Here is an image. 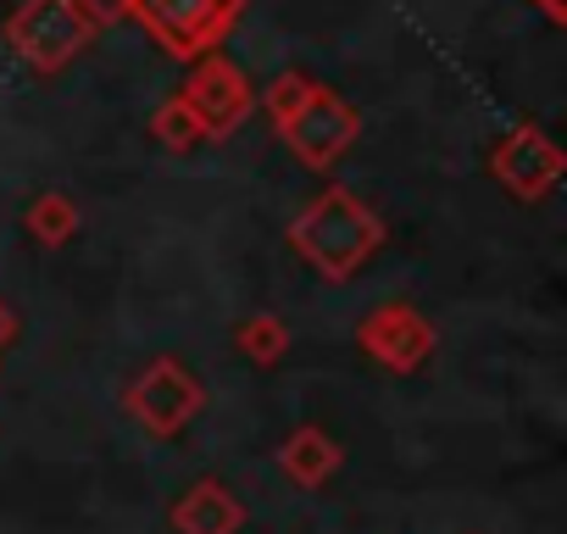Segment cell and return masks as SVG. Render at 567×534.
I'll use <instances>...</instances> for the list:
<instances>
[{
  "instance_id": "obj_10",
  "label": "cell",
  "mask_w": 567,
  "mask_h": 534,
  "mask_svg": "<svg viewBox=\"0 0 567 534\" xmlns=\"http://www.w3.org/2000/svg\"><path fill=\"white\" fill-rule=\"evenodd\" d=\"M7 335H12V318H7V307H0V346H7Z\"/></svg>"
},
{
  "instance_id": "obj_2",
  "label": "cell",
  "mask_w": 567,
  "mask_h": 534,
  "mask_svg": "<svg viewBox=\"0 0 567 534\" xmlns=\"http://www.w3.org/2000/svg\"><path fill=\"white\" fill-rule=\"evenodd\" d=\"M167 51L195 57L206 45H217L228 34V23L239 18V0H134L128 7Z\"/></svg>"
},
{
  "instance_id": "obj_9",
  "label": "cell",
  "mask_w": 567,
  "mask_h": 534,
  "mask_svg": "<svg viewBox=\"0 0 567 534\" xmlns=\"http://www.w3.org/2000/svg\"><path fill=\"white\" fill-rule=\"evenodd\" d=\"M73 7H79L90 23H112V18H123V12L134 7V0H73Z\"/></svg>"
},
{
  "instance_id": "obj_8",
  "label": "cell",
  "mask_w": 567,
  "mask_h": 534,
  "mask_svg": "<svg viewBox=\"0 0 567 534\" xmlns=\"http://www.w3.org/2000/svg\"><path fill=\"white\" fill-rule=\"evenodd\" d=\"M284 468H290V479H301V484H318L334 468V445L323 434H296L290 451H284Z\"/></svg>"
},
{
  "instance_id": "obj_1",
  "label": "cell",
  "mask_w": 567,
  "mask_h": 534,
  "mask_svg": "<svg viewBox=\"0 0 567 534\" xmlns=\"http://www.w3.org/2000/svg\"><path fill=\"white\" fill-rule=\"evenodd\" d=\"M296 245L323 267V274H351V267L379 245V223L346 195V189H329L296 228Z\"/></svg>"
},
{
  "instance_id": "obj_4",
  "label": "cell",
  "mask_w": 567,
  "mask_h": 534,
  "mask_svg": "<svg viewBox=\"0 0 567 534\" xmlns=\"http://www.w3.org/2000/svg\"><path fill=\"white\" fill-rule=\"evenodd\" d=\"M284 123H290V145H296L307 162L340 156V151L351 145V129H357V117H351L340 101H329V95H307L301 112L284 117Z\"/></svg>"
},
{
  "instance_id": "obj_6",
  "label": "cell",
  "mask_w": 567,
  "mask_h": 534,
  "mask_svg": "<svg viewBox=\"0 0 567 534\" xmlns=\"http://www.w3.org/2000/svg\"><path fill=\"white\" fill-rule=\"evenodd\" d=\"M189 106H195V117H200V123L228 129V123L245 112V84H239V73H234V68H223V62L200 68V73H195V84H189Z\"/></svg>"
},
{
  "instance_id": "obj_11",
  "label": "cell",
  "mask_w": 567,
  "mask_h": 534,
  "mask_svg": "<svg viewBox=\"0 0 567 534\" xmlns=\"http://www.w3.org/2000/svg\"><path fill=\"white\" fill-rule=\"evenodd\" d=\"M545 7H550V12H556V0H545Z\"/></svg>"
},
{
  "instance_id": "obj_3",
  "label": "cell",
  "mask_w": 567,
  "mask_h": 534,
  "mask_svg": "<svg viewBox=\"0 0 567 534\" xmlns=\"http://www.w3.org/2000/svg\"><path fill=\"white\" fill-rule=\"evenodd\" d=\"M84 40H90V18L73 7V0H29L23 18L12 23V45H18L40 73L62 68Z\"/></svg>"
},
{
  "instance_id": "obj_7",
  "label": "cell",
  "mask_w": 567,
  "mask_h": 534,
  "mask_svg": "<svg viewBox=\"0 0 567 534\" xmlns=\"http://www.w3.org/2000/svg\"><path fill=\"white\" fill-rule=\"evenodd\" d=\"M173 523H178L184 534H234V528H239V501H234L223 484H195V490L178 501Z\"/></svg>"
},
{
  "instance_id": "obj_5",
  "label": "cell",
  "mask_w": 567,
  "mask_h": 534,
  "mask_svg": "<svg viewBox=\"0 0 567 534\" xmlns=\"http://www.w3.org/2000/svg\"><path fill=\"white\" fill-rule=\"evenodd\" d=\"M195 401H200V396H195V384H189L178 368H151V379L134 390V412H140L151 429H162V434L178 429V423L195 412Z\"/></svg>"
}]
</instances>
